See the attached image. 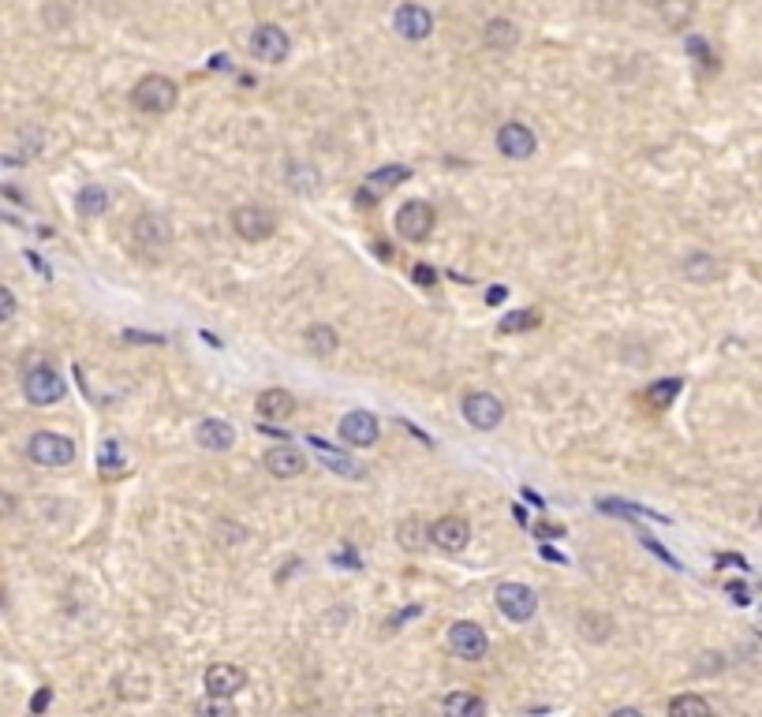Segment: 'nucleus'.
I'll use <instances>...</instances> for the list:
<instances>
[{
    "label": "nucleus",
    "mask_w": 762,
    "mask_h": 717,
    "mask_svg": "<svg viewBox=\"0 0 762 717\" xmlns=\"http://www.w3.org/2000/svg\"><path fill=\"white\" fill-rule=\"evenodd\" d=\"M232 228L247 243H262L277 232V217L266 206H240V210H232Z\"/></svg>",
    "instance_id": "10"
},
{
    "label": "nucleus",
    "mask_w": 762,
    "mask_h": 717,
    "mask_svg": "<svg viewBox=\"0 0 762 717\" xmlns=\"http://www.w3.org/2000/svg\"><path fill=\"white\" fill-rule=\"evenodd\" d=\"M254 411L266 422H288L296 415V396L288 389H262V396L254 400Z\"/></svg>",
    "instance_id": "19"
},
{
    "label": "nucleus",
    "mask_w": 762,
    "mask_h": 717,
    "mask_svg": "<svg viewBox=\"0 0 762 717\" xmlns=\"http://www.w3.org/2000/svg\"><path fill=\"white\" fill-rule=\"evenodd\" d=\"M531 531H535L538 538H565V527H561V523H546V520H542V523H535Z\"/></svg>",
    "instance_id": "36"
},
{
    "label": "nucleus",
    "mask_w": 762,
    "mask_h": 717,
    "mask_svg": "<svg viewBox=\"0 0 762 717\" xmlns=\"http://www.w3.org/2000/svg\"><path fill=\"white\" fill-rule=\"evenodd\" d=\"M430 542L445 553H460V549L471 542V523L464 516H441L434 527H430Z\"/></svg>",
    "instance_id": "17"
},
{
    "label": "nucleus",
    "mask_w": 762,
    "mask_h": 717,
    "mask_svg": "<svg viewBox=\"0 0 762 717\" xmlns=\"http://www.w3.org/2000/svg\"><path fill=\"white\" fill-rule=\"evenodd\" d=\"M419 613H423V609H419V605H411V609H404V613H396V617H393V624H389V628H400V624H404V620L419 617Z\"/></svg>",
    "instance_id": "41"
},
{
    "label": "nucleus",
    "mask_w": 762,
    "mask_h": 717,
    "mask_svg": "<svg viewBox=\"0 0 762 717\" xmlns=\"http://www.w3.org/2000/svg\"><path fill=\"white\" fill-rule=\"evenodd\" d=\"M658 19L665 23V30H688L695 19V0H658Z\"/></svg>",
    "instance_id": "24"
},
{
    "label": "nucleus",
    "mask_w": 762,
    "mask_h": 717,
    "mask_svg": "<svg viewBox=\"0 0 762 717\" xmlns=\"http://www.w3.org/2000/svg\"><path fill=\"white\" fill-rule=\"evenodd\" d=\"M303 344H307V352L318 355V359H333L340 348V337H337V329L333 325H307L303 329Z\"/></svg>",
    "instance_id": "23"
},
{
    "label": "nucleus",
    "mask_w": 762,
    "mask_h": 717,
    "mask_svg": "<svg viewBox=\"0 0 762 717\" xmlns=\"http://www.w3.org/2000/svg\"><path fill=\"white\" fill-rule=\"evenodd\" d=\"M494 598L501 617H508L512 624H527L538 613V594L527 583H501Z\"/></svg>",
    "instance_id": "5"
},
{
    "label": "nucleus",
    "mask_w": 762,
    "mask_h": 717,
    "mask_svg": "<svg viewBox=\"0 0 762 717\" xmlns=\"http://www.w3.org/2000/svg\"><path fill=\"white\" fill-rule=\"evenodd\" d=\"M482 45L490 53H512L520 45V27L512 19H490L486 30H482Z\"/></svg>",
    "instance_id": "21"
},
{
    "label": "nucleus",
    "mask_w": 762,
    "mask_h": 717,
    "mask_svg": "<svg viewBox=\"0 0 762 717\" xmlns=\"http://www.w3.org/2000/svg\"><path fill=\"white\" fill-rule=\"evenodd\" d=\"M27 456L38 467H68L75 464V441L64 434H53V430H38L27 441Z\"/></svg>",
    "instance_id": "3"
},
{
    "label": "nucleus",
    "mask_w": 762,
    "mask_h": 717,
    "mask_svg": "<svg viewBox=\"0 0 762 717\" xmlns=\"http://www.w3.org/2000/svg\"><path fill=\"white\" fill-rule=\"evenodd\" d=\"M75 206H79L83 217H101V213L109 210V191L98 187V183H86L83 191L75 195Z\"/></svg>",
    "instance_id": "26"
},
{
    "label": "nucleus",
    "mask_w": 762,
    "mask_h": 717,
    "mask_svg": "<svg viewBox=\"0 0 762 717\" xmlns=\"http://www.w3.org/2000/svg\"><path fill=\"white\" fill-rule=\"evenodd\" d=\"M460 411H464L467 426H475V430H497L501 419H505V404L494 393H482V389L479 393H467Z\"/></svg>",
    "instance_id": "11"
},
{
    "label": "nucleus",
    "mask_w": 762,
    "mask_h": 717,
    "mask_svg": "<svg viewBox=\"0 0 762 717\" xmlns=\"http://www.w3.org/2000/svg\"><path fill=\"white\" fill-rule=\"evenodd\" d=\"M602 512H609V516H628V520H635V516H647V508L628 505V501H602Z\"/></svg>",
    "instance_id": "34"
},
{
    "label": "nucleus",
    "mask_w": 762,
    "mask_h": 717,
    "mask_svg": "<svg viewBox=\"0 0 762 717\" xmlns=\"http://www.w3.org/2000/svg\"><path fill=\"white\" fill-rule=\"evenodd\" d=\"M393 30L404 38V42H423V38H430L434 34V15L426 12L423 4H400L393 15Z\"/></svg>",
    "instance_id": "16"
},
{
    "label": "nucleus",
    "mask_w": 762,
    "mask_h": 717,
    "mask_svg": "<svg viewBox=\"0 0 762 717\" xmlns=\"http://www.w3.org/2000/svg\"><path fill=\"white\" fill-rule=\"evenodd\" d=\"M15 310H19V303H15V292L8 288V284H0V325L12 322Z\"/></svg>",
    "instance_id": "35"
},
{
    "label": "nucleus",
    "mask_w": 762,
    "mask_h": 717,
    "mask_svg": "<svg viewBox=\"0 0 762 717\" xmlns=\"http://www.w3.org/2000/svg\"><path fill=\"white\" fill-rule=\"evenodd\" d=\"M501 299H508V288H505V284H501V288H490V292H486V303H490V307H497Z\"/></svg>",
    "instance_id": "42"
},
{
    "label": "nucleus",
    "mask_w": 762,
    "mask_h": 717,
    "mask_svg": "<svg viewBox=\"0 0 762 717\" xmlns=\"http://www.w3.org/2000/svg\"><path fill=\"white\" fill-rule=\"evenodd\" d=\"M251 53L258 60H266V64H281V60H288V53H292V38H288V30L277 27V23H258L251 34Z\"/></svg>",
    "instance_id": "8"
},
{
    "label": "nucleus",
    "mask_w": 762,
    "mask_h": 717,
    "mask_svg": "<svg viewBox=\"0 0 762 717\" xmlns=\"http://www.w3.org/2000/svg\"><path fill=\"white\" fill-rule=\"evenodd\" d=\"M684 45H688V53H692V57L699 60L703 68H714V53H710V45H706L699 34H688V38H684Z\"/></svg>",
    "instance_id": "33"
},
{
    "label": "nucleus",
    "mask_w": 762,
    "mask_h": 717,
    "mask_svg": "<svg viewBox=\"0 0 762 717\" xmlns=\"http://www.w3.org/2000/svg\"><path fill=\"white\" fill-rule=\"evenodd\" d=\"M542 322V314L538 310H531V307H523V310H512V314H505L501 318V333H527V329H535V325Z\"/></svg>",
    "instance_id": "29"
},
{
    "label": "nucleus",
    "mask_w": 762,
    "mask_h": 717,
    "mask_svg": "<svg viewBox=\"0 0 762 717\" xmlns=\"http://www.w3.org/2000/svg\"><path fill=\"white\" fill-rule=\"evenodd\" d=\"M759 516H762V512H759Z\"/></svg>",
    "instance_id": "43"
},
{
    "label": "nucleus",
    "mask_w": 762,
    "mask_h": 717,
    "mask_svg": "<svg viewBox=\"0 0 762 717\" xmlns=\"http://www.w3.org/2000/svg\"><path fill=\"white\" fill-rule=\"evenodd\" d=\"M396 538H400V546L404 549H423L426 538H430V531H423V523L411 516V520H404L400 527H396Z\"/></svg>",
    "instance_id": "30"
},
{
    "label": "nucleus",
    "mask_w": 762,
    "mask_h": 717,
    "mask_svg": "<svg viewBox=\"0 0 762 717\" xmlns=\"http://www.w3.org/2000/svg\"><path fill=\"white\" fill-rule=\"evenodd\" d=\"M669 714H692V717H706L710 714V703H706L703 695H677V699H669Z\"/></svg>",
    "instance_id": "31"
},
{
    "label": "nucleus",
    "mask_w": 762,
    "mask_h": 717,
    "mask_svg": "<svg viewBox=\"0 0 762 717\" xmlns=\"http://www.w3.org/2000/svg\"><path fill=\"white\" fill-rule=\"evenodd\" d=\"M449 650L460 661H482L490 650V635L482 632L475 620H456L449 628Z\"/></svg>",
    "instance_id": "6"
},
{
    "label": "nucleus",
    "mask_w": 762,
    "mask_h": 717,
    "mask_svg": "<svg viewBox=\"0 0 762 717\" xmlns=\"http://www.w3.org/2000/svg\"><path fill=\"white\" fill-rule=\"evenodd\" d=\"M434 225H438V213H434V206L423 202V198H411V202H404L400 213H396V232H400V239H408V243L430 239Z\"/></svg>",
    "instance_id": "4"
},
{
    "label": "nucleus",
    "mask_w": 762,
    "mask_h": 717,
    "mask_svg": "<svg viewBox=\"0 0 762 717\" xmlns=\"http://www.w3.org/2000/svg\"><path fill=\"white\" fill-rule=\"evenodd\" d=\"M262 464H266V471L273 478H299L307 471V456L296 445H273Z\"/></svg>",
    "instance_id": "18"
},
{
    "label": "nucleus",
    "mask_w": 762,
    "mask_h": 717,
    "mask_svg": "<svg viewBox=\"0 0 762 717\" xmlns=\"http://www.w3.org/2000/svg\"><path fill=\"white\" fill-rule=\"evenodd\" d=\"M247 688V669L243 665H232V661H217L206 669V695L213 699H232Z\"/></svg>",
    "instance_id": "15"
},
{
    "label": "nucleus",
    "mask_w": 762,
    "mask_h": 717,
    "mask_svg": "<svg viewBox=\"0 0 762 717\" xmlns=\"http://www.w3.org/2000/svg\"><path fill=\"white\" fill-rule=\"evenodd\" d=\"M176 101H180V90H176V83H172L169 75H146V79H139L135 90H131V105L146 116L172 113Z\"/></svg>",
    "instance_id": "1"
},
{
    "label": "nucleus",
    "mask_w": 762,
    "mask_h": 717,
    "mask_svg": "<svg viewBox=\"0 0 762 717\" xmlns=\"http://www.w3.org/2000/svg\"><path fill=\"white\" fill-rule=\"evenodd\" d=\"M195 437H198V445L210 452H228L232 445H236V430H232V422H225V419H202L198 422Z\"/></svg>",
    "instance_id": "20"
},
{
    "label": "nucleus",
    "mask_w": 762,
    "mask_h": 717,
    "mask_svg": "<svg viewBox=\"0 0 762 717\" xmlns=\"http://www.w3.org/2000/svg\"><path fill=\"white\" fill-rule=\"evenodd\" d=\"M579 635L587 643H606L609 635H613V617H606V613H583L579 617Z\"/></svg>",
    "instance_id": "27"
},
{
    "label": "nucleus",
    "mask_w": 762,
    "mask_h": 717,
    "mask_svg": "<svg viewBox=\"0 0 762 717\" xmlns=\"http://www.w3.org/2000/svg\"><path fill=\"white\" fill-rule=\"evenodd\" d=\"M725 591H729V598H733L736 605H748L751 602V594H748V587H744V583H729Z\"/></svg>",
    "instance_id": "40"
},
{
    "label": "nucleus",
    "mask_w": 762,
    "mask_h": 717,
    "mask_svg": "<svg viewBox=\"0 0 762 717\" xmlns=\"http://www.w3.org/2000/svg\"><path fill=\"white\" fill-rule=\"evenodd\" d=\"M680 389H684V385H680V378H662V381H654V385L647 389V404H650L654 411L669 408V404H673V400L680 396Z\"/></svg>",
    "instance_id": "28"
},
{
    "label": "nucleus",
    "mask_w": 762,
    "mask_h": 717,
    "mask_svg": "<svg viewBox=\"0 0 762 717\" xmlns=\"http://www.w3.org/2000/svg\"><path fill=\"white\" fill-rule=\"evenodd\" d=\"M131 236L139 243L142 251H165L172 243V221L165 213H139L135 225H131Z\"/></svg>",
    "instance_id": "13"
},
{
    "label": "nucleus",
    "mask_w": 762,
    "mask_h": 717,
    "mask_svg": "<svg viewBox=\"0 0 762 717\" xmlns=\"http://www.w3.org/2000/svg\"><path fill=\"white\" fill-rule=\"evenodd\" d=\"M378 437H381V422L378 415H370V411H348V415L340 419V441L352 445V449H370Z\"/></svg>",
    "instance_id": "14"
},
{
    "label": "nucleus",
    "mask_w": 762,
    "mask_h": 717,
    "mask_svg": "<svg viewBox=\"0 0 762 717\" xmlns=\"http://www.w3.org/2000/svg\"><path fill=\"white\" fill-rule=\"evenodd\" d=\"M311 449H314V456H318V464H322L325 471H333V475L352 478V482H363V478L370 475L367 467L359 464L352 452L337 449V445H329V441H322V437H311Z\"/></svg>",
    "instance_id": "9"
},
{
    "label": "nucleus",
    "mask_w": 762,
    "mask_h": 717,
    "mask_svg": "<svg viewBox=\"0 0 762 717\" xmlns=\"http://www.w3.org/2000/svg\"><path fill=\"white\" fill-rule=\"evenodd\" d=\"M680 273H684L688 281H695V284H710V281H718L721 273H725V266H721V258H714V254L695 251V254H688V258L680 262Z\"/></svg>",
    "instance_id": "22"
},
{
    "label": "nucleus",
    "mask_w": 762,
    "mask_h": 717,
    "mask_svg": "<svg viewBox=\"0 0 762 717\" xmlns=\"http://www.w3.org/2000/svg\"><path fill=\"white\" fill-rule=\"evenodd\" d=\"M497 150L508 161H527L538 150V135L523 120H508V124L497 127Z\"/></svg>",
    "instance_id": "12"
},
{
    "label": "nucleus",
    "mask_w": 762,
    "mask_h": 717,
    "mask_svg": "<svg viewBox=\"0 0 762 717\" xmlns=\"http://www.w3.org/2000/svg\"><path fill=\"white\" fill-rule=\"evenodd\" d=\"M23 396H27L34 408H53L68 396V385L49 363H34L23 374Z\"/></svg>",
    "instance_id": "2"
},
{
    "label": "nucleus",
    "mask_w": 762,
    "mask_h": 717,
    "mask_svg": "<svg viewBox=\"0 0 762 717\" xmlns=\"http://www.w3.org/2000/svg\"><path fill=\"white\" fill-rule=\"evenodd\" d=\"M408 180H411L408 165H381V169L370 172L367 183L359 187L355 202H359V206H374V202H381V198L389 195V191H396L400 183H408Z\"/></svg>",
    "instance_id": "7"
},
{
    "label": "nucleus",
    "mask_w": 762,
    "mask_h": 717,
    "mask_svg": "<svg viewBox=\"0 0 762 717\" xmlns=\"http://www.w3.org/2000/svg\"><path fill=\"white\" fill-rule=\"evenodd\" d=\"M411 277H415L419 284H434V281H438V273L426 266V262H419V266H411Z\"/></svg>",
    "instance_id": "37"
},
{
    "label": "nucleus",
    "mask_w": 762,
    "mask_h": 717,
    "mask_svg": "<svg viewBox=\"0 0 762 717\" xmlns=\"http://www.w3.org/2000/svg\"><path fill=\"white\" fill-rule=\"evenodd\" d=\"M213 535H217V546H243V542L251 538V531H247L243 523L221 520V523H217V531H213Z\"/></svg>",
    "instance_id": "32"
},
{
    "label": "nucleus",
    "mask_w": 762,
    "mask_h": 717,
    "mask_svg": "<svg viewBox=\"0 0 762 717\" xmlns=\"http://www.w3.org/2000/svg\"><path fill=\"white\" fill-rule=\"evenodd\" d=\"M15 508H19V501H15V497H12L8 490H0V520H8V516H15Z\"/></svg>",
    "instance_id": "38"
},
{
    "label": "nucleus",
    "mask_w": 762,
    "mask_h": 717,
    "mask_svg": "<svg viewBox=\"0 0 762 717\" xmlns=\"http://www.w3.org/2000/svg\"><path fill=\"white\" fill-rule=\"evenodd\" d=\"M441 710L452 717H482L486 714V703H482L479 695H471V691H452L441 699Z\"/></svg>",
    "instance_id": "25"
},
{
    "label": "nucleus",
    "mask_w": 762,
    "mask_h": 717,
    "mask_svg": "<svg viewBox=\"0 0 762 717\" xmlns=\"http://www.w3.org/2000/svg\"><path fill=\"white\" fill-rule=\"evenodd\" d=\"M49 703H53V688H42L38 695H34V699H30V710H34V714H42Z\"/></svg>",
    "instance_id": "39"
}]
</instances>
